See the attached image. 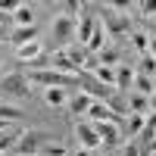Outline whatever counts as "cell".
<instances>
[{
  "mask_svg": "<svg viewBox=\"0 0 156 156\" xmlns=\"http://www.w3.org/2000/svg\"><path fill=\"white\" fill-rule=\"evenodd\" d=\"M16 140H19V134H16V131H3V134H0V156L9 153L12 147H16Z\"/></svg>",
  "mask_w": 156,
  "mask_h": 156,
  "instance_id": "27",
  "label": "cell"
},
{
  "mask_svg": "<svg viewBox=\"0 0 156 156\" xmlns=\"http://www.w3.org/2000/svg\"><path fill=\"white\" fill-rule=\"evenodd\" d=\"M75 28H78V19L75 16H66V12H59V16L53 19V37L66 47L75 41Z\"/></svg>",
  "mask_w": 156,
  "mask_h": 156,
  "instance_id": "5",
  "label": "cell"
},
{
  "mask_svg": "<svg viewBox=\"0 0 156 156\" xmlns=\"http://www.w3.org/2000/svg\"><path fill=\"white\" fill-rule=\"evenodd\" d=\"M94 25H97V16H78V28H75V44H87L90 34H94Z\"/></svg>",
  "mask_w": 156,
  "mask_h": 156,
  "instance_id": "11",
  "label": "cell"
},
{
  "mask_svg": "<svg viewBox=\"0 0 156 156\" xmlns=\"http://www.w3.org/2000/svg\"><path fill=\"white\" fill-rule=\"evenodd\" d=\"M0 119H3V122H19L22 119V109L16 106V103H6V100H0Z\"/></svg>",
  "mask_w": 156,
  "mask_h": 156,
  "instance_id": "22",
  "label": "cell"
},
{
  "mask_svg": "<svg viewBox=\"0 0 156 156\" xmlns=\"http://www.w3.org/2000/svg\"><path fill=\"white\" fill-rule=\"evenodd\" d=\"M31 94V84H28V75L25 72H6V75H0V100H28Z\"/></svg>",
  "mask_w": 156,
  "mask_h": 156,
  "instance_id": "1",
  "label": "cell"
},
{
  "mask_svg": "<svg viewBox=\"0 0 156 156\" xmlns=\"http://www.w3.org/2000/svg\"><path fill=\"white\" fill-rule=\"evenodd\" d=\"M106 106H109V112L115 115V119H122V115L128 119V115H131V112H128V100H125L122 94H112V97L106 100Z\"/></svg>",
  "mask_w": 156,
  "mask_h": 156,
  "instance_id": "19",
  "label": "cell"
},
{
  "mask_svg": "<svg viewBox=\"0 0 156 156\" xmlns=\"http://www.w3.org/2000/svg\"><path fill=\"white\" fill-rule=\"evenodd\" d=\"M75 137H78V144H81V150H97L100 147V137H97L90 122H78L75 125Z\"/></svg>",
  "mask_w": 156,
  "mask_h": 156,
  "instance_id": "7",
  "label": "cell"
},
{
  "mask_svg": "<svg viewBox=\"0 0 156 156\" xmlns=\"http://www.w3.org/2000/svg\"><path fill=\"white\" fill-rule=\"evenodd\" d=\"M137 75H147V78H156V59L150 56V53H144L140 56V62H137V69H134Z\"/></svg>",
  "mask_w": 156,
  "mask_h": 156,
  "instance_id": "24",
  "label": "cell"
},
{
  "mask_svg": "<svg viewBox=\"0 0 156 156\" xmlns=\"http://www.w3.org/2000/svg\"><path fill=\"white\" fill-rule=\"evenodd\" d=\"M78 87H81V94H87L90 100H97V103H106L112 94H115V87L109 84H100L90 72H78Z\"/></svg>",
  "mask_w": 156,
  "mask_h": 156,
  "instance_id": "3",
  "label": "cell"
},
{
  "mask_svg": "<svg viewBox=\"0 0 156 156\" xmlns=\"http://www.w3.org/2000/svg\"><path fill=\"white\" fill-rule=\"evenodd\" d=\"M75 156H90V150H81V147H78V150H75Z\"/></svg>",
  "mask_w": 156,
  "mask_h": 156,
  "instance_id": "35",
  "label": "cell"
},
{
  "mask_svg": "<svg viewBox=\"0 0 156 156\" xmlns=\"http://www.w3.org/2000/svg\"><path fill=\"white\" fill-rule=\"evenodd\" d=\"M47 140H53V134L41 131V128H25V131H19V140L12 147V153L16 156H37Z\"/></svg>",
  "mask_w": 156,
  "mask_h": 156,
  "instance_id": "2",
  "label": "cell"
},
{
  "mask_svg": "<svg viewBox=\"0 0 156 156\" xmlns=\"http://www.w3.org/2000/svg\"><path fill=\"white\" fill-rule=\"evenodd\" d=\"M147 37H156V19H147Z\"/></svg>",
  "mask_w": 156,
  "mask_h": 156,
  "instance_id": "33",
  "label": "cell"
},
{
  "mask_svg": "<svg viewBox=\"0 0 156 156\" xmlns=\"http://www.w3.org/2000/svg\"><path fill=\"white\" fill-rule=\"evenodd\" d=\"M37 156H66V147H62V144H56V140H47V144H44V150L37 153Z\"/></svg>",
  "mask_w": 156,
  "mask_h": 156,
  "instance_id": "28",
  "label": "cell"
},
{
  "mask_svg": "<svg viewBox=\"0 0 156 156\" xmlns=\"http://www.w3.org/2000/svg\"><path fill=\"white\" fill-rule=\"evenodd\" d=\"M109 44V34H106V25H103V19H97V25H94V34H90V41L84 44V50L87 53H100L103 47Z\"/></svg>",
  "mask_w": 156,
  "mask_h": 156,
  "instance_id": "8",
  "label": "cell"
},
{
  "mask_svg": "<svg viewBox=\"0 0 156 156\" xmlns=\"http://www.w3.org/2000/svg\"><path fill=\"white\" fill-rule=\"evenodd\" d=\"M0 41H3V34H0Z\"/></svg>",
  "mask_w": 156,
  "mask_h": 156,
  "instance_id": "38",
  "label": "cell"
},
{
  "mask_svg": "<svg viewBox=\"0 0 156 156\" xmlns=\"http://www.w3.org/2000/svg\"><path fill=\"white\" fill-rule=\"evenodd\" d=\"M134 69L128 66V62H119L115 66V90H128V87H134Z\"/></svg>",
  "mask_w": 156,
  "mask_h": 156,
  "instance_id": "12",
  "label": "cell"
},
{
  "mask_svg": "<svg viewBox=\"0 0 156 156\" xmlns=\"http://www.w3.org/2000/svg\"><path fill=\"white\" fill-rule=\"evenodd\" d=\"M84 115H87L84 122H115V125H122V119H115V115L109 112V106H106V103H97V100L90 103V109H87Z\"/></svg>",
  "mask_w": 156,
  "mask_h": 156,
  "instance_id": "10",
  "label": "cell"
},
{
  "mask_svg": "<svg viewBox=\"0 0 156 156\" xmlns=\"http://www.w3.org/2000/svg\"><path fill=\"white\" fill-rule=\"evenodd\" d=\"M128 112L144 115V119H147V112H150V97H144V94H128Z\"/></svg>",
  "mask_w": 156,
  "mask_h": 156,
  "instance_id": "18",
  "label": "cell"
},
{
  "mask_svg": "<svg viewBox=\"0 0 156 156\" xmlns=\"http://www.w3.org/2000/svg\"><path fill=\"white\" fill-rule=\"evenodd\" d=\"M122 156H140V147H137V140H128V144L122 147Z\"/></svg>",
  "mask_w": 156,
  "mask_h": 156,
  "instance_id": "30",
  "label": "cell"
},
{
  "mask_svg": "<svg viewBox=\"0 0 156 156\" xmlns=\"http://www.w3.org/2000/svg\"><path fill=\"white\" fill-rule=\"evenodd\" d=\"M16 0H0V12H16Z\"/></svg>",
  "mask_w": 156,
  "mask_h": 156,
  "instance_id": "31",
  "label": "cell"
},
{
  "mask_svg": "<svg viewBox=\"0 0 156 156\" xmlns=\"http://www.w3.org/2000/svg\"><path fill=\"white\" fill-rule=\"evenodd\" d=\"M97 56V62H100V66H109V69H115V66H119V50H115V47H103L100 50V53H94Z\"/></svg>",
  "mask_w": 156,
  "mask_h": 156,
  "instance_id": "20",
  "label": "cell"
},
{
  "mask_svg": "<svg viewBox=\"0 0 156 156\" xmlns=\"http://www.w3.org/2000/svg\"><path fill=\"white\" fill-rule=\"evenodd\" d=\"M147 156H156V153H147Z\"/></svg>",
  "mask_w": 156,
  "mask_h": 156,
  "instance_id": "37",
  "label": "cell"
},
{
  "mask_svg": "<svg viewBox=\"0 0 156 156\" xmlns=\"http://www.w3.org/2000/svg\"><path fill=\"white\" fill-rule=\"evenodd\" d=\"M134 9H140V16L156 19V0H144V3H134Z\"/></svg>",
  "mask_w": 156,
  "mask_h": 156,
  "instance_id": "29",
  "label": "cell"
},
{
  "mask_svg": "<svg viewBox=\"0 0 156 156\" xmlns=\"http://www.w3.org/2000/svg\"><path fill=\"white\" fill-rule=\"evenodd\" d=\"M90 103H94V100H90L87 94H81V90H78L75 97H69V106H72V112H81V115L90 109Z\"/></svg>",
  "mask_w": 156,
  "mask_h": 156,
  "instance_id": "23",
  "label": "cell"
},
{
  "mask_svg": "<svg viewBox=\"0 0 156 156\" xmlns=\"http://www.w3.org/2000/svg\"><path fill=\"white\" fill-rule=\"evenodd\" d=\"M44 103H47V106H53V109L66 106V103H69V90H62V87H47V90H44Z\"/></svg>",
  "mask_w": 156,
  "mask_h": 156,
  "instance_id": "16",
  "label": "cell"
},
{
  "mask_svg": "<svg viewBox=\"0 0 156 156\" xmlns=\"http://www.w3.org/2000/svg\"><path fill=\"white\" fill-rule=\"evenodd\" d=\"M6 128H9V122H3V119H0V134H3V131H6Z\"/></svg>",
  "mask_w": 156,
  "mask_h": 156,
  "instance_id": "36",
  "label": "cell"
},
{
  "mask_svg": "<svg viewBox=\"0 0 156 156\" xmlns=\"http://www.w3.org/2000/svg\"><path fill=\"white\" fill-rule=\"evenodd\" d=\"M106 9V6H103ZM103 25H106V34L109 37H122V34H131V16H128V12H103Z\"/></svg>",
  "mask_w": 156,
  "mask_h": 156,
  "instance_id": "4",
  "label": "cell"
},
{
  "mask_svg": "<svg viewBox=\"0 0 156 156\" xmlns=\"http://www.w3.org/2000/svg\"><path fill=\"white\" fill-rule=\"evenodd\" d=\"M90 125H94V131L100 137V147L122 144V125H115V122H90Z\"/></svg>",
  "mask_w": 156,
  "mask_h": 156,
  "instance_id": "6",
  "label": "cell"
},
{
  "mask_svg": "<svg viewBox=\"0 0 156 156\" xmlns=\"http://www.w3.org/2000/svg\"><path fill=\"white\" fill-rule=\"evenodd\" d=\"M50 69H56V72H62V75H78L75 62L66 56V50H62V47H56L53 53H50Z\"/></svg>",
  "mask_w": 156,
  "mask_h": 156,
  "instance_id": "9",
  "label": "cell"
},
{
  "mask_svg": "<svg viewBox=\"0 0 156 156\" xmlns=\"http://www.w3.org/2000/svg\"><path fill=\"white\" fill-rule=\"evenodd\" d=\"M62 50H66V56H69V59L75 62V69H78V72H81V69H84V62H87V56H90V53H87V50H84L81 44H75V41H72V44H66V47H62Z\"/></svg>",
  "mask_w": 156,
  "mask_h": 156,
  "instance_id": "15",
  "label": "cell"
},
{
  "mask_svg": "<svg viewBox=\"0 0 156 156\" xmlns=\"http://www.w3.org/2000/svg\"><path fill=\"white\" fill-rule=\"evenodd\" d=\"M12 22H16V28H28V25H34V9L28 3H19L16 12H12Z\"/></svg>",
  "mask_w": 156,
  "mask_h": 156,
  "instance_id": "17",
  "label": "cell"
},
{
  "mask_svg": "<svg viewBox=\"0 0 156 156\" xmlns=\"http://www.w3.org/2000/svg\"><path fill=\"white\" fill-rule=\"evenodd\" d=\"M144 125H147V128H153V131H156V109H150V112H147V119H144Z\"/></svg>",
  "mask_w": 156,
  "mask_h": 156,
  "instance_id": "32",
  "label": "cell"
},
{
  "mask_svg": "<svg viewBox=\"0 0 156 156\" xmlns=\"http://www.w3.org/2000/svg\"><path fill=\"white\" fill-rule=\"evenodd\" d=\"M41 53H44L41 41H31V44H22V47H16V56H19V62H25V66H28L31 59H37Z\"/></svg>",
  "mask_w": 156,
  "mask_h": 156,
  "instance_id": "14",
  "label": "cell"
},
{
  "mask_svg": "<svg viewBox=\"0 0 156 156\" xmlns=\"http://www.w3.org/2000/svg\"><path fill=\"white\" fill-rule=\"evenodd\" d=\"M0 62H3V59H0Z\"/></svg>",
  "mask_w": 156,
  "mask_h": 156,
  "instance_id": "39",
  "label": "cell"
},
{
  "mask_svg": "<svg viewBox=\"0 0 156 156\" xmlns=\"http://www.w3.org/2000/svg\"><path fill=\"white\" fill-rule=\"evenodd\" d=\"M147 53H150V56L156 59V37H150V47H147Z\"/></svg>",
  "mask_w": 156,
  "mask_h": 156,
  "instance_id": "34",
  "label": "cell"
},
{
  "mask_svg": "<svg viewBox=\"0 0 156 156\" xmlns=\"http://www.w3.org/2000/svg\"><path fill=\"white\" fill-rule=\"evenodd\" d=\"M128 37H131V44L137 47V53L144 56V53H147V47H150V37H147V31H131Z\"/></svg>",
  "mask_w": 156,
  "mask_h": 156,
  "instance_id": "26",
  "label": "cell"
},
{
  "mask_svg": "<svg viewBox=\"0 0 156 156\" xmlns=\"http://www.w3.org/2000/svg\"><path fill=\"white\" fill-rule=\"evenodd\" d=\"M6 41H9V44H16V47L31 44V41H37V28H34V25H28V28H12V31L6 34Z\"/></svg>",
  "mask_w": 156,
  "mask_h": 156,
  "instance_id": "13",
  "label": "cell"
},
{
  "mask_svg": "<svg viewBox=\"0 0 156 156\" xmlns=\"http://www.w3.org/2000/svg\"><path fill=\"white\" fill-rule=\"evenodd\" d=\"M134 94H144V97H153L156 94V81L147 75H134Z\"/></svg>",
  "mask_w": 156,
  "mask_h": 156,
  "instance_id": "21",
  "label": "cell"
},
{
  "mask_svg": "<svg viewBox=\"0 0 156 156\" xmlns=\"http://www.w3.org/2000/svg\"><path fill=\"white\" fill-rule=\"evenodd\" d=\"M140 128H144V115H128V119H125V131H128V137H137L140 134Z\"/></svg>",
  "mask_w": 156,
  "mask_h": 156,
  "instance_id": "25",
  "label": "cell"
}]
</instances>
